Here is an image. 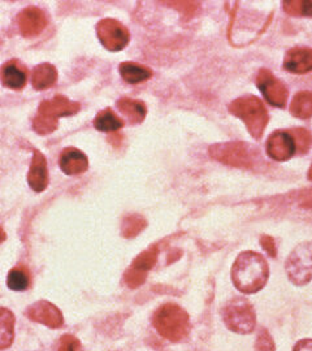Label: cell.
<instances>
[{"mask_svg":"<svg viewBox=\"0 0 312 351\" xmlns=\"http://www.w3.org/2000/svg\"><path fill=\"white\" fill-rule=\"evenodd\" d=\"M268 263L261 254L255 251L241 252L232 268L233 284L245 294H254L262 290L268 281Z\"/></svg>","mask_w":312,"mask_h":351,"instance_id":"6da1fadb","label":"cell"},{"mask_svg":"<svg viewBox=\"0 0 312 351\" xmlns=\"http://www.w3.org/2000/svg\"><path fill=\"white\" fill-rule=\"evenodd\" d=\"M152 324L162 337L171 342L187 339L190 330L189 315L176 303H165L158 308L152 317Z\"/></svg>","mask_w":312,"mask_h":351,"instance_id":"7a4b0ae2","label":"cell"},{"mask_svg":"<svg viewBox=\"0 0 312 351\" xmlns=\"http://www.w3.org/2000/svg\"><path fill=\"white\" fill-rule=\"evenodd\" d=\"M229 112L243 121L252 138L261 139L268 125V111L255 95H243L229 104Z\"/></svg>","mask_w":312,"mask_h":351,"instance_id":"3957f363","label":"cell"},{"mask_svg":"<svg viewBox=\"0 0 312 351\" xmlns=\"http://www.w3.org/2000/svg\"><path fill=\"white\" fill-rule=\"evenodd\" d=\"M80 110V103L69 101L62 95H56L50 101L39 104L37 116L33 120V129L39 136H47L58 129L59 117L73 116Z\"/></svg>","mask_w":312,"mask_h":351,"instance_id":"277c9868","label":"cell"},{"mask_svg":"<svg viewBox=\"0 0 312 351\" xmlns=\"http://www.w3.org/2000/svg\"><path fill=\"white\" fill-rule=\"evenodd\" d=\"M208 152L213 160L242 169L254 168L258 158V151L246 142L215 143L210 146Z\"/></svg>","mask_w":312,"mask_h":351,"instance_id":"5b68a950","label":"cell"},{"mask_svg":"<svg viewBox=\"0 0 312 351\" xmlns=\"http://www.w3.org/2000/svg\"><path fill=\"white\" fill-rule=\"evenodd\" d=\"M225 326L235 333L249 335L255 329L256 315L252 304L248 300L235 298L223 307Z\"/></svg>","mask_w":312,"mask_h":351,"instance_id":"8992f818","label":"cell"},{"mask_svg":"<svg viewBox=\"0 0 312 351\" xmlns=\"http://www.w3.org/2000/svg\"><path fill=\"white\" fill-rule=\"evenodd\" d=\"M290 281L303 287L312 280V242H303L290 252L285 262Z\"/></svg>","mask_w":312,"mask_h":351,"instance_id":"52a82bcc","label":"cell"},{"mask_svg":"<svg viewBox=\"0 0 312 351\" xmlns=\"http://www.w3.org/2000/svg\"><path fill=\"white\" fill-rule=\"evenodd\" d=\"M97 36L100 43L108 51L117 52L124 50L130 40L126 26L115 19H103L97 24Z\"/></svg>","mask_w":312,"mask_h":351,"instance_id":"ba28073f","label":"cell"},{"mask_svg":"<svg viewBox=\"0 0 312 351\" xmlns=\"http://www.w3.org/2000/svg\"><path fill=\"white\" fill-rule=\"evenodd\" d=\"M256 86L262 91L263 97L269 104L284 108L287 106V88L269 69L263 68L256 75Z\"/></svg>","mask_w":312,"mask_h":351,"instance_id":"9c48e42d","label":"cell"},{"mask_svg":"<svg viewBox=\"0 0 312 351\" xmlns=\"http://www.w3.org/2000/svg\"><path fill=\"white\" fill-rule=\"evenodd\" d=\"M26 316L32 322L49 326L52 329L60 328L64 324V316L62 311L50 302L38 301L27 307Z\"/></svg>","mask_w":312,"mask_h":351,"instance_id":"30bf717a","label":"cell"},{"mask_svg":"<svg viewBox=\"0 0 312 351\" xmlns=\"http://www.w3.org/2000/svg\"><path fill=\"white\" fill-rule=\"evenodd\" d=\"M267 154L276 162H287L296 154V145L287 130H276L267 139Z\"/></svg>","mask_w":312,"mask_h":351,"instance_id":"8fae6325","label":"cell"},{"mask_svg":"<svg viewBox=\"0 0 312 351\" xmlns=\"http://www.w3.org/2000/svg\"><path fill=\"white\" fill-rule=\"evenodd\" d=\"M46 25V14L37 7H27L19 14V27L23 37H37L38 34L43 32Z\"/></svg>","mask_w":312,"mask_h":351,"instance_id":"7c38bea8","label":"cell"},{"mask_svg":"<svg viewBox=\"0 0 312 351\" xmlns=\"http://www.w3.org/2000/svg\"><path fill=\"white\" fill-rule=\"evenodd\" d=\"M284 69L293 75H306L312 72V49L294 47L287 51L284 58Z\"/></svg>","mask_w":312,"mask_h":351,"instance_id":"4fadbf2b","label":"cell"},{"mask_svg":"<svg viewBox=\"0 0 312 351\" xmlns=\"http://www.w3.org/2000/svg\"><path fill=\"white\" fill-rule=\"evenodd\" d=\"M29 186L37 193H42L49 185V169L47 160L40 151H34L30 169L27 173Z\"/></svg>","mask_w":312,"mask_h":351,"instance_id":"5bb4252c","label":"cell"},{"mask_svg":"<svg viewBox=\"0 0 312 351\" xmlns=\"http://www.w3.org/2000/svg\"><path fill=\"white\" fill-rule=\"evenodd\" d=\"M59 165L65 175H81L88 171V156L82 151L78 150L75 147H67L60 154Z\"/></svg>","mask_w":312,"mask_h":351,"instance_id":"9a60e30c","label":"cell"},{"mask_svg":"<svg viewBox=\"0 0 312 351\" xmlns=\"http://www.w3.org/2000/svg\"><path fill=\"white\" fill-rule=\"evenodd\" d=\"M1 81L5 88L12 90H21L26 85L25 71H23L17 63L12 60L3 65L1 68Z\"/></svg>","mask_w":312,"mask_h":351,"instance_id":"2e32d148","label":"cell"},{"mask_svg":"<svg viewBox=\"0 0 312 351\" xmlns=\"http://www.w3.org/2000/svg\"><path fill=\"white\" fill-rule=\"evenodd\" d=\"M58 80V71L52 64H39L32 75V84L36 90H46L55 85Z\"/></svg>","mask_w":312,"mask_h":351,"instance_id":"e0dca14e","label":"cell"},{"mask_svg":"<svg viewBox=\"0 0 312 351\" xmlns=\"http://www.w3.org/2000/svg\"><path fill=\"white\" fill-rule=\"evenodd\" d=\"M117 108L126 116L132 124H141L147 114V108L145 103L130 98H121L117 101Z\"/></svg>","mask_w":312,"mask_h":351,"instance_id":"ac0fdd59","label":"cell"},{"mask_svg":"<svg viewBox=\"0 0 312 351\" xmlns=\"http://www.w3.org/2000/svg\"><path fill=\"white\" fill-rule=\"evenodd\" d=\"M119 71H120V75L123 77L125 82H128L130 85H137L141 82H145L152 77V71L150 68L141 65V64L130 63V62L120 64Z\"/></svg>","mask_w":312,"mask_h":351,"instance_id":"d6986e66","label":"cell"},{"mask_svg":"<svg viewBox=\"0 0 312 351\" xmlns=\"http://www.w3.org/2000/svg\"><path fill=\"white\" fill-rule=\"evenodd\" d=\"M14 339V315L0 307V350L8 349Z\"/></svg>","mask_w":312,"mask_h":351,"instance_id":"ffe728a7","label":"cell"},{"mask_svg":"<svg viewBox=\"0 0 312 351\" xmlns=\"http://www.w3.org/2000/svg\"><path fill=\"white\" fill-rule=\"evenodd\" d=\"M290 113L297 119H310L312 117V93L311 91H300L294 95L290 103Z\"/></svg>","mask_w":312,"mask_h":351,"instance_id":"44dd1931","label":"cell"},{"mask_svg":"<svg viewBox=\"0 0 312 351\" xmlns=\"http://www.w3.org/2000/svg\"><path fill=\"white\" fill-rule=\"evenodd\" d=\"M94 126L97 130L104 132V133H111V132H117L124 126V121L113 112L111 108H106L100 111L97 117L94 119Z\"/></svg>","mask_w":312,"mask_h":351,"instance_id":"7402d4cb","label":"cell"},{"mask_svg":"<svg viewBox=\"0 0 312 351\" xmlns=\"http://www.w3.org/2000/svg\"><path fill=\"white\" fill-rule=\"evenodd\" d=\"M158 247L152 246L150 249L141 252L137 258L133 261L132 265L129 267L132 271L138 272L141 275L147 276V272L150 271L151 268L156 263L158 259Z\"/></svg>","mask_w":312,"mask_h":351,"instance_id":"603a6c76","label":"cell"},{"mask_svg":"<svg viewBox=\"0 0 312 351\" xmlns=\"http://www.w3.org/2000/svg\"><path fill=\"white\" fill-rule=\"evenodd\" d=\"M147 226L146 220L139 215H128L123 220L121 233L125 239H133L138 236Z\"/></svg>","mask_w":312,"mask_h":351,"instance_id":"cb8c5ba5","label":"cell"},{"mask_svg":"<svg viewBox=\"0 0 312 351\" xmlns=\"http://www.w3.org/2000/svg\"><path fill=\"white\" fill-rule=\"evenodd\" d=\"M284 11L294 17H312V0H287L283 3Z\"/></svg>","mask_w":312,"mask_h":351,"instance_id":"d4e9b609","label":"cell"},{"mask_svg":"<svg viewBox=\"0 0 312 351\" xmlns=\"http://www.w3.org/2000/svg\"><path fill=\"white\" fill-rule=\"evenodd\" d=\"M7 285L13 291H24L30 285V278L26 272V269L17 267L10 271L7 277Z\"/></svg>","mask_w":312,"mask_h":351,"instance_id":"484cf974","label":"cell"},{"mask_svg":"<svg viewBox=\"0 0 312 351\" xmlns=\"http://www.w3.org/2000/svg\"><path fill=\"white\" fill-rule=\"evenodd\" d=\"M287 132L293 137L297 152H300V155H303V154H306L307 151L310 150L312 143V136L307 129H304V128H293V129H290Z\"/></svg>","mask_w":312,"mask_h":351,"instance_id":"4316f807","label":"cell"},{"mask_svg":"<svg viewBox=\"0 0 312 351\" xmlns=\"http://www.w3.org/2000/svg\"><path fill=\"white\" fill-rule=\"evenodd\" d=\"M164 4L173 7L187 19L194 16L195 12L200 10V3L198 1H167Z\"/></svg>","mask_w":312,"mask_h":351,"instance_id":"83f0119b","label":"cell"},{"mask_svg":"<svg viewBox=\"0 0 312 351\" xmlns=\"http://www.w3.org/2000/svg\"><path fill=\"white\" fill-rule=\"evenodd\" d=\"M255 348H256V351H276L274 339L265 329H261V332L258 333Z\"/></svg>","mask_w":312,"mask_h":351,"instance_id":"f1b7e54d","label":"cell"},{"mask_svg":"<svg viewBox=\"0 0 312 351\" xmlns=\"http://www.w3.org/2000/svg\"><path fill=\"white\" fill-rule=\"evenodd\" d=\"M59 351H81V343L75 336L64 335L60 339Z\"/></svg>","mask_w":312,"mask_h":351,"instance_id":"f546056e","label":"cell"},{"mask_svg":"<svg viewBox=\"0 0 312 351\" xmlns=\"http://www.w3.org/2000/svg\"><path fill=\"white\" fill-rule=\"evenodd\" d=\"M261 245H262L263 249L265 250V252H267L269 256L276 258L277 250H276V242L274 237H271V236H262Z\"/></svg>","mask_w":312,"mask_h":351,"instance_id":"4dcf8cb0","label":"cell"},{"mask_svg":"<svg viewBox=\"0 0 312 351\" xmlns=\"http://www.w3.org/2000/svg\"><path fill=\"white\" fill-rule=\"evenodd\" d=\"M293 351H312V339H300Z\"/></svg>","mask_w":312,"mask_h":351,"instance_id":"1f68e13d","label":"cell"},{"mask_svg":"<svg viewBox=\"0 0 312 351\" xmlns=\"http://www.w3.org/2000/svg\"><path fill=\"white\" fill-rule=\"evenodd\" d=\"M7 239V234H5V232L3 230V228L0 226V243H3L4 241Z\"/></svg>","mask_w":312,"mask_h":351,"instance_id":"d6a6232c","label":"cell"},{"mask_svg":"<svg viewBox=\"0 0 312 351\" xmlns=\"http://www.w3.org/2000/svg\"><path fill=\"white\" fill-rule=\"evenodd\" d=\"M302 206H303V207H307V208H312V198L311 199H309V201L304 202V203H302Z\"/></svg>","mask_w":312,"mask_h":351,"instance_id":"836d02e7","label":"cell"},{"mask_svg":"<svg viewBox=\"0 0 312 351\" xmlns=\"http://www.w3.org/2000/svg\"><path fill=\"white\" fill-rule=\"evenodd\" d=\"M307 175H309V180L312 181V164L311 167H310V169H309V173H307Z\"/></svg>","mask_w":312,"mask_h":351,"instance_id":"e575fe53","label":"cell"}]
</instances>
